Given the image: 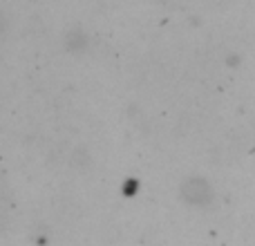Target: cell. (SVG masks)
<instances>
[{
  "instance_id": "6da1fadb",
  "label": "cell",
  "mask_w": 255,
  "mask_h": 246,
  "mask_svg": "<svg viewBox=\"0 0 255 246\" xmlns=\"http://www.w3.org/2000/svg\"><path fill=\"white\" fill-rule=\"evenodd\" d=\"M179 190H181L184 202H188L190 206H204L213 197L211 184L206 179H202V177H188V179H184Z\"/></svg>"
}]
</instances>
